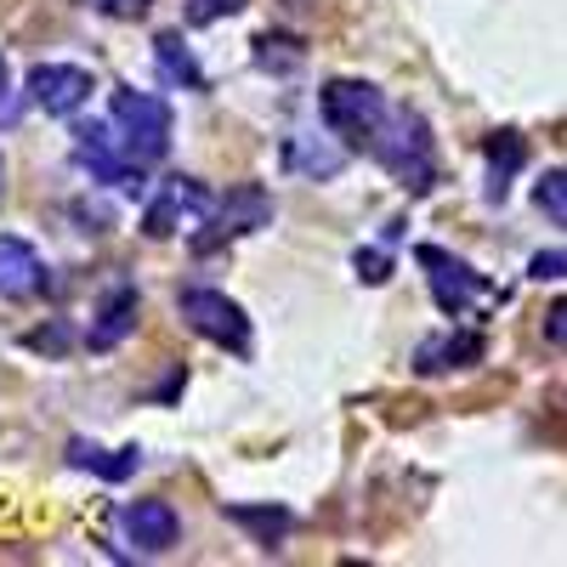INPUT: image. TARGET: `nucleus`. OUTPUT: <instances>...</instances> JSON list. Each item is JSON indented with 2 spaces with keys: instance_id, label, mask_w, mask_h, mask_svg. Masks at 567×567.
<instances>
[{
  "instance_id": "nucleus-13",
  "label": "nucleus",
  "mask_w": 567,
  "mask_h": 567,
  "mask_svg": "<svg viewBox=\"0 0 567 567\" xmlns=\"http://www.w3.org/2000/svg\"><path fill=\"white\" fill-rule=\"evenodd\" d=\"M483 352H488L483 329H454V336H437V341L414 347V374H449V369H471Z\"/></svg>"
},
{
  "instance_id": "nucleus-19",
  "label": "nucleus",
  "mask_w": 567,
  "mask_h": 567,
  "mask_svg": "<svg viewBox=\"0 0 567 567\" xmlns=\"http://www.w3.org/2000/svg\"><path fill=\"white\" fill-rule=\"evenodd\" d=\"M301 58H307V52H301V40H296V34H278V29H272V34L256 40V63L272 69V74H296Z\"/></svg>"
},
{
  "instance_id": "nucleus-18",
  "label": "nucleus",
  "mask_w": 567,
  "mask_h": 567,
  "mask_svg": "<svg viewBox=\"0 0 567 567\" xmlns=\"http://www.w3.org/2000/svg\"><path fill=\"white\" fill-rule=\"evenodd\" d=\"M227 516H233L239 528H250L261 545H284V534L296 528V516L284 511V505H227Z\"/></svg>"
},
{
  "instance_id": "nucleus-21",
  "label": "nucleus",
  "mask_w": 567,
  "mask_h": 567,
  "mask_svg": "<svg viewBox=\"0 0 567 567\" xmlns=\"http://www.w3.org/2000/svg\"><path fill=\"white\" fill-rule=\"evenodd\" d=\"M239 12H245V0H187V23H194V29L227 23V18H239Z\"/></svg>"
},
{
  "instance_id": "nucleus-11",
  "label": "nucleus",
  "mask_w": 567,
  "mask_h": 567,
  "mask_svg": "<svg viewBox=\"0 0 567 567\" xmlns=\"http://www.w3.org/2000/svg\"><path fill=\"white\" fill-rule=\"evenodd\" d=\"M272 221V194L267 187H233L210 210V239H239V233H261Z\"/></svg>"
},
{
  "instance_id": "nucleus-23",
  "label": "nucleus",
  "mask_w": 567,
  "mask_h": 567,
  "mask_svg": "<svg viewBox=\"0 0 567 567\" xmlns=\"http://www.w3.org/2000/svg\"><path fill=\"white\" fill-rule=\"evenodd\" d=\"M528 278H567V245L561 250H534L528 256Z\"/></svg>"
},
{
  "instance_id": "nucleus-10",
  "label": "nucleus",
  "mask_w": 567,
  "mask_h": 567,
  "mask_svg": "<svg viewBox=\"0 0 567 567\" xmlns=\"http://www.w3.org/2000/svg\"><path fill=\"white\" fill-rule=\"evenodd\" d=\"M80 159L97 171L109 187H120V194H142V165L120 148L114 125H80Z\"/></svg>"
},
{
  "instance_id": "nucleus-2",
  "label": "nucleus",
  "mask_w": 567,
  "mask_h": 567,
  "mask_svg": "<svg viewBox=\"0 0 567 567\" xmlns=\"http://www.w3.org/2000/svg\"><path fill=\"white\" fill-rule=\"evenodd\" d=\"M109 125H114L120 148H125L136 165H154V159H165V148H171L176 114H171V103H165V97H154V91H131V85H114Z\"/></svg>"
},
{
  "instance_id": "nucleus-6",
  "label": "nucleus",
  "mask_w": 567,
  "mask_h": 567,
  "mask_svg": "<svg viewBox=\"0 0 567 567\" xmlns=\"http://www.w3.org/2000/svg\"><path fill=\"white\" fill-rule=\"evenodd\" d=\"M420 267H425V290H432V301H437L443 318H465L471 307L488 296V284L477 278V267L460 261L443 245H420Z\"/></svg>"
},
{
  "instance_id": "nucleus-7",
  "label": "nucleus",
  "mask_w": 567,
  "mask_h": 567,
  "mask_svg": "<svg viewBox=\"0 0 567 567\" xmlns=\"http://www.w3.org/2000/svg\"><path fill=\"white\" fill-rule=\"evenodd\" d=\"M23 85H29L34 109H45L52 120H69V114H80V109L91 103V91H97L91 69H80V63H34Z\"/></svg>"
},
{
  "instance_id": "nucleus-5",
  "label": "nucleus",
  "mask_w": 567,
  "mask_h": 567,
  "mask_svg": "<svg viewBox=\"0 0 567 567\" xmlns=\"http://www.w3.org/2000/svg\"><path fill=\"white\" fill-rule=\"evenodd\" d=\"M216 210V194L194 176H165L159 194L148 199V216H142V233L148 239H176L182 227H205Z\"/></svg>"
},
{
  "instance_id": "nucleus-4",
  "label": "nucleus",
  "mask_w": 567,
  "mask_h": 567,
  "mask_svg": "<svg viewBox=\"0 0 567 567\" xmlns=\"http://www.w3.org/2000/svg\"><path fill=\"white\" fill-rule=\"evenodd\" d=\"M176 312H182L187 329H194V336H205L210 347H221V352H233V358H250V352H256L250 312L233 301V296L210 290V284H187V290L176 296Z\"/></svg>"
},
{
  "instance_id": "nucleus-8",
  "label": "nucleus",
  "mask_w": 567,
  "mask_h": 567,
  "mask_svg": "<svg viewBox=\"0 0 567 567\" xmlns=\"http://www.w3.org/2000/svg\"><path fill=\"white\" fill-rule=\"evenodd\" d=\"M120 534H125V545H131L136 556H165V550H176V539H182V516H176L165 499H131V505L120 511Z\"/></svg>"
},
{
  "instance_id": "nucleus-20",
  "label": "nucleus",
  "mask_w": 567,
  "mask_h": 567,
  "mask_svg": "<svg viewBox=\"0 0 567 567\" xmlns=\"http://www.w3.org/2000/svg\"><path fill=\"white\" fill-rule=\"evenodd\" d=\"M534 205H539L545 221L567 227V165H556V171H545V176L534 182Z\"/></svg>"
},
{
  "instance_id": "nucleus-14",
  "label": "nucleus",
  "mask_w": 567,
  "mask_h": 567,
  "mask_svg": "<svg viewBox=\"0 0 567 567\" xmlns=\"http://www.w3.org/2000/svg\"><path fill=\"white\" fill-rule=\"evenodd\" d=\"M131 329H136V290L131 284H114V290L97 301V323H91L85 347L91 352H114L120 341H131Z\"/></svg>"
},
{
  "instance_id": "nucleus-1",
  "label": "nucleus",
  "mask_w": 567,
  "mask_h": 567,
  "mask_svg": "<svg viewBox=\"0 0 567 567\" xmlns=\"http://www.w3.org/2000/svg\"><path fill=\"white\" fill-rule=\"evenodd\" d=\"M369 154L381 159V171L398 176L409 194H432V187L443 182V165H437V148H432V125H425V114H414V109H392L381 120V131H374Z\"/></svg>"
},
{
  "instance_id": "nucleus-3",
  "label": "nucleus",
  "mask_w": 567,
  "mask_h": 567,
  "mask_svg": "<svg viewBox=\"0 0 567 567\" xmlns=\"http://www.w3.org/2000/svg\"><path fill=\"white\" fill-rule=\"evenodd\" d=\"M318 114H323L329 131L347 142V148H369L374 131H381V120L392 114V103H386L381 85H369V80H341V74H336V80L318 91Z\"/></svg>"
},
{
  "instance_id": "nucleus-9",
  "label": "nucleus",
  "mask_w": 567,
  "mask_h": 567,
  "mask_svg": "<svg viewBox=\"0 0 567 567\" xmlns=\"http://www.w3.org/2000/svg\"><path fill=\"white\" fill-rule=\"evenodd\" d=\"M347 142L341 136H323V131H290L284 136V171H290L296 182H329L347 171Z\"/></svg>"
},
{
  "instance_id": "nucleus-25",
  "label": "nucleus",
  "mask_w": 567,
  "mask_h": 567,
  "mask_svg": "<svg viewBox=\"0 0 567 567\" xmlns=\"http://www.w3.org/2000/svg\"><path fill=\"white\" fill-rule=\"evenodd\" d=\"M91 7L109 18H136V12H148V0H91Z\"/></svg>"
},
{
  "instance_id": "nucleus-12",
  "label": "nucleus",
  "mask_w": 567,
  "mask_h": 567,
  "mask_svg": "<svg viewBox=\"0 0 567 567\" xmlns=\"http://www.w3.org/2000/svg\"><path fill=\"white\" fill-rule=\"evenodd\" d=\"M45 284H52V272H45L40 250L0 233V301H34Z\"/></svg>"
},
{
  "instance_id": "nucleus-26",
  "label": "nucleus",
  "mask_w": 567,
  "mask_h": 567,
  "mask_svg": "<svg viewBox=\"0 0 567 567\" xmlns=\"http://www.w3.org/2000/svg\"><path fill=\"white\" fill-rule=\"evenodd\" d=\"M18 120V109H12V74H7V63H0V125H12Z\"/></svg>"
},
{
  "instance_id": "nucleus-16",
  "label": "nucleus",
  "mask_w": 567,
  "mask_h": 567,
  "mask_svg": "<svg viewBox=\"0 0 567 567\" xmlns=\"http://www.w3.org/2000/svg\"><path fill=\"white\" fill-rule=\"evenodd\" d=\"M69 460L80 465V471H97V477H109V483H125V477H136L142 471V449H97V443H85V437H74L69 443Z\"/></svg>"
},
{
  "instance_id": "nucleus-24",
  "label": "nucleus",
  "mask_w": 567,
  "mask_h": 567,
  "mask_svg": "<svg viewBox=\"0 0 567 567\" xmlns=\"http://www.w3.org/2000/svg\"><path fill=\"white\" fill-rule=\"evenodd\" d=\"M545 336H550L556 347H567V296H561V301L545 312Z\"/></svg>"
},
{
  "instance_id": "nucleus-15",
  "label": "nucleus",
  "mask_w": 567,
  "mask_h": 567,
  "mask_svg": "<svg viewBox=\"0 0 567 567\" xmlns=\"http://www.w3.org/2000/svg\"><path fill=\"white\" fill-rule=\"evenodd\" d=\"M483 159H488V199L499 205V199L511 194L516 171L528 165V142L516 136V131H494V136L483 142Z\"/></svg>"
},
{
  "instance_id": "nucleus-22",
  "label": "nucleus",
  "mask_w": 567,
  "mask_h": 567,
  "mask_svg": "<svg viewBox=\"0 0 567 567\" xmlns=\"http://www.w3.org/2000/svg\"><path fill=\"white\" fill-rule=\"evenodd\" d=\"M352 267H358V278H363V284H386L398 261H392V250H358V256H352Z\"/></svg>"
},
{
  "instance_id": "nucleus-17",
  "label": "nucleus",
  "mask_w": 567,
  "mask_h": 567,
  "mask_svg": "<svg viewBox=\"0 0 567 567\" xmlns=\"http://www.w3.org/2000/svg\"><path fill=\"white\" fill-rule=\"evenodd\" d=\"M154 69L171 91H205V69L194 63V52L182 45V34H159L154 40Z\"/></svg>"
}]
</instances>
